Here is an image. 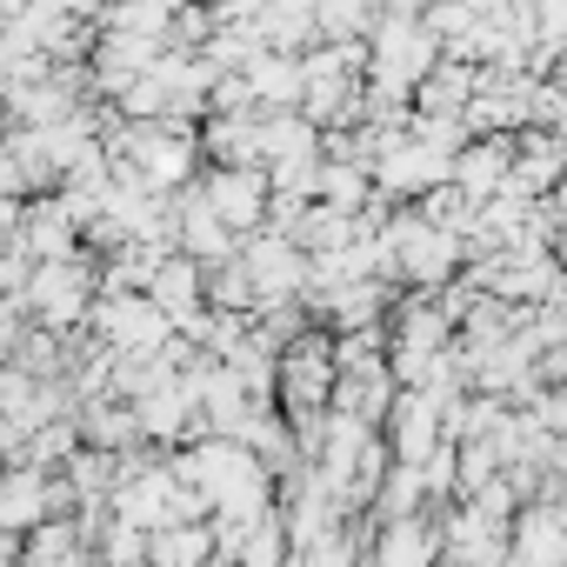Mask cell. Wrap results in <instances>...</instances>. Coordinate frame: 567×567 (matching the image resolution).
<instances>
[{"mask_svg": "<svg viewBox=\"0 0 567 567\" xmlns=\"http://www.w3.org/2000/svg\"><path fill=\"white\" fill-rule=\"evenodd\" d=\"M107 161L121 181L147 187V194H181L200 181V134L181 121V114H161V121H127L114 141H107Z\"/></svg>", "mask_w": 567, "mask_h": 567, "instance_id": "6da1fadb", "label": "cell"}, {"mask_svg": "<svg viewBox=\"0 0 567 567\" xmlns=\"http://www.w3.org/2000/svg\"><path fill=\"white\" fill-rule=\"evenodd\" d=\"M434 61H441V41H434L427 14H381L368 28V94L414 101V87L427 81Z\"/></svg>", "mask_w": 567, "mask_h": 567, "instance_id": "7a4b0ae2", "label": "cell"}, {"mask_svg": "<svg viewBox=\"0 0 567 567\" xmlns=\"http://www.w3.org/2000/svg\"><path fill=\"white\" fill-rule=\"evenodd\" d=\"M21 308H28V321L41 328V334H74L87 315H94V301H101V274L81 260V254H68V260H34L28 274H21Z\"/></svg>", "mask_w": 567, "mask_h": 567, "instance_id": "3957f363", "label": "cell"}, {"mask_svg": "<svg viewBox=\"0 0 567 567\" xmlns=\"http://www.w3.org/2000/svg\"><path fill=\"white\" fill-rule=\"evenodd\" d=\"M461 260H467V240L447 234V227H434L421 207L381 227V267H388V274H408L414 288H441Z\"/></svg>", "mask_w": 567, "mask_h": 567, "instance_id": "277c9868", "label": "cell"}, {"mask_svg": "<svg viewBox=\"0 0 567 567\" xmlns=\"http://www.w3.org/2000/svg\"><path fill=\"white\" fill-rule=\"evenodd\" d=\"M87 321H94V334H101L107 354H161L174 341V321L161 315V301L134 295V288H101V301H94Z\"/></svg>", "mask_w": 567, "mask_h": 567, "instance_id": "5b68a950", "label": "cell"}, {"mask_svg": "<svg viewBox=\"0 0 567 567\" xmlns=\"http://www.w3.org/2000/svg\"><path fill=\"white\" fill-rule=\"evenodd\" d=\"M240 267H247V280H254V295H260V315L267 308H288V301H301L308 295V247L295 240V234H280V227H267V234H247L240 240Z\"/></svg>", "mask_w": 567, "mask_h": 567, "instance_id": "8992f818", "label": "cell"}, {"mask_svg": "<svg viewBox=\"0 0 567 567\" xmlns=\"http://www.w3.org/2000/svg\"><path fill=\"white\" fill-rule=\"evenodd\" d=\"M334 381H341V368H334V348H328L321 334H295L288 348H280L274 394H280V408H288L295 421H315V414H328V401H334Z\"/></svg>", "mask_w": 567, "mask_h": 567, "instance_id": "52a82bcc", "label": "cell"}, {"mask_svg": "<svg viewBox=\"0 0 567 567\" xmlns=\"http://www.w3.org/2000/svg\"><path fill=\"white\" fill-rule=\"evenodd\" d=\"M200 200L247 240V234H260L267 227V207H274V187H267V174L260 167H207L200 181Z\"/></svg>", "mask_w": 567, "mask_h": 567, "instance_id": "ba28073f", "label": "cell"}, {"mask_svg": "<svg viewBox=\"0 0 567 567\" xmlns=\"http://www.w3.org/2000/svg\"><path fill=\"white\" fill-rule=\"evenodd\" d=\"M8 240H14V254L34 267V260H68L74 240H81V227H74V214L61 207V194H41V200L21 207V220H14Z\"/></svg>", "mask_w": 567, "mask_h": 567, "instance_id": "9c48e42d", "label": "cell"}, {"mask_svg": "<svg viewBox=\"0 0 567 567\" xmlns=\"http://www.w3.org/2000/svg\"><path fill=\"white\" fill-rule=\"evenodd\" d=\"M507 174H514V134H481V141H467L461 154H454V167H447V181L481 207V200H494L501 187H507Z\"/></svg>", "mask_w": 567, "mask_h": 567, "instance_id": "30bf717a", "label": "cell"}, {"mask_svg": "<svg viewBox=\"0 0 567 567\" xmlns=\"http://www.w3.org/2000/svg\"><path fill=\"white\" fill-rule=\"evenodd\" d=\"M434 554H441V534L427 527V520H394L381 540H374V567H434Z\"/></svg>", "mask_w": 567, "mask_h": 567, "instance_id": "8fae6325", "label": "cell"}, {"mask_svg": "<svg viewBox=\"0 0 567 567\" xmlns=\"http://www.w3.org/2000/svg\"><path fill=\"white\" fill-rule=\"evenodd\" d=\"M141 560H147V534L127 520H107L94 540V567H141Z\"/></svg>", "mask_w": 567, "mask_h": 567, "instance_id": "7c38bea8", "label": "cell"}, {"mask_svg": "<svg viewBox=\"0 0 567 567\" xmlns=\"http://www.w3.org/2000/svg\"><path fill=\"white\" fill-rule=\"evenodd\" d=\"M28 441H34V434H28V421H21L14 408H0V467L21 461V454H28Z\"/></svg>", "mask_w": 567, "mask_h": 567, "instance_id": "4fadbf2b", "label": "cell"}, {"mask_svg": "<svg viewBox=\"0 0 567 567\" xmlns=\"http://www.w3.org/2000/svg\"><path fill=\"white\" fill-rule=\"evenodd\" d=\"M28 194V174H21V161H14V147L0 141V200H21Z\"/></svg>", "mask_w": 567, "mask_h": 567, "instance_id": "5bb4252c", "label": "cell"}]
</instances>
